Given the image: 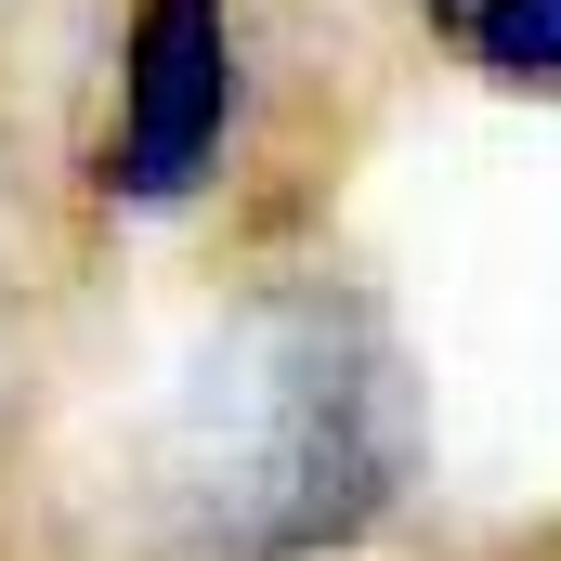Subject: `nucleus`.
Wrapping results in <instances>:
<instances>
[{
  "label": "nucleus",
  "mask_w": 561,
  "mask_h": 561,
  "mask_svg": "<svg viewBox=\"0 0 561 561\" xmlns=\"http://www.w3.org/2000/svg\"><path fill=\"white\" fill-rule=\"evenodd\" d=\"M249 118V26L236 0H131L118 13V105H105V196L170 222L222 183Z\"/></svg>",
  "instance_id": "nucleus-2"
},
{
  "label": "nucleus",
  "mask_w": 561,
  "mask_h": 561,
  "mask_svg": "<svg viewBox=\"0 0 561 561\" xmlns=\"http://www.w3.org/2000/svg\"><path fill=\"white\" fill-rule=\"evenodd\" d=\"M405 13H419L470 79L549 92V105H561V0H405Z\"/></svg>",
  "instance_id": "nucleus-3"
},
{
  "label": "nucleus",
  "mask_w": 561,
  "mask_h": 561,
  "mask_svg": "<svg viewBox=\"0 0 561 561\" xmlns=\"http://www.w3.org/2000/svg\"><path fill=\"white\" fill-rule=\"evenodd\" d=\"M419 470V392L353 287H275L170 405L157 496L196 561H327Z\"/></svg>",
  "instance_id": "nucleus-1"
}]
</instances>
